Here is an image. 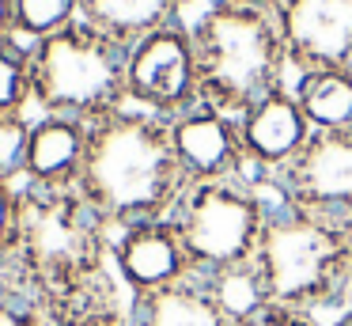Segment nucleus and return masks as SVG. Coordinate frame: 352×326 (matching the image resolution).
<instances>
[{
  "label": "nucleus",
  "mask_w": 352,
  "mask_h": 326,
  "mask_svg": "<svg viewBox=\"0 0 352 326\" xmlns=\"http://www.w3.org/2000/svg\"><path fill=\"white\" fill-rule=\"evenodd\" d=\"M254 273L276 307L329 311L352 303V224L273 201Z\"/></svg>",
  "instance_id": "obj_3"
},
{
  "label": "nucleus",
  "mask_w": 352,
  "mask_h": 326,
  "mask_svg": "<svg viewBox=\"0 0 352 326\" xmlns=\"http://www.w3.org/2000/svg\"><path fill=\"white\" fill-rule=\"evenodd\" d=\"M167 125H170V144H175L178 167H182L190 186L250 179L243 136H239V118H231V114L216 110L208 103H197L193 110L170 118Z\"/></svg>",
  "instance_id": "obj_10"
},
{
  "label": "nucleus",
  "mask_w": 352,
  "mask_h": 326,
  "mask_svg": "<svg viewBox=\"0 0 352 326\" xmlns=\"http://www.w3.org/2000/svg\"><path fill=\"white\" fill-rule=\"evenodd\" d=\"M186 27L197 53L201 103L239 118L246 106L292 83V57L276 12L208 0Z\"/></svg>",
  "instance_id": "obj_4"
},
{
  "label": "nucleus",
  "mask_w": 352,
  "mask_h": 326,
  "mask_svg": "<svg viewBox=\"0 0 352 326\" xmlns=\"http://www.w3.org/2000/svg\"><path fill=\"white\" fill-rule=\"evenodd\" d=\"M110 262L133 296H152L197 277L175 220H148V224L118 227L110 235Z\"/></svg>",
  "instance_id": "obj_9"
},
{
  "label": "nucleus",
  "mask_w": 352,
  "mask_h": 326,
  "mask_svg": "<svg viewBox=\"0 0 352 326\" xmlns=\"http://www.w3.org/2000/svg\"><path fill=\"white\" fill-rule=\"evenodd\" d=\"M276 23L292 72L352 68V0H280Z\"/></svg>",
  "instance_id": "obj_12"
},
{
  "label": "nucleus",
  "mask_w": 352,
  "mask_h": 326,
  "mask_svg": "<svg viewBox=\"0 0 352 326\" xmlns=\"http://www.w3.org/2000/svg\"><path fill=\"white\" fill-rule=\"evenodd\" d=\"M27 148H31V118L4 114L0 118V179L23 186L27 182Z\"/></svg>",
  "instance_id": "obj_20"
},
{
  "label": "nucleus",
  "mask_w": 352,
  "mask_h": 326,
  "mask_svg": "<svg viewBox=\"0 0 352 326\" xmlns=\"http://www.w3.org/2000/svg\"><path fill=\"white\" fill-rule=\"evenodd\" d=\"M239 326H326L318 315L311 311H292V307H276V303H265L258 315L243 318Z\"/></svg>",
  "instance_id": "obj_23"
},
{
  "label": "nucleus",
  "mask_w": 352,
  "mask_h": 326,
  "mask_svg": "<svg viewBox=\"0 0 352 326\" xmlns=\"http://www.w3.org/2000/svg\"><path fill=\"white\" fill-rule=\"evenodd\" d=\"M110 224L80 190L23 186L19 224L0 288L27 292L46 307L110 265Z\"/></svg>",
  "instance_id": "obj_2"
},
{
  "label": "nucleus",
  "mask_w": 352,
  "mask_h": 326,
  "mask_svg": "<svg viewBox=\"0 0 352 326\" xmlns=\"http://www.w3.org/2000/svg\"><path fill=\"white\" fill-rule=\"evenodd\" d=\"M84 0H16V38L27 45L80 23Z\"/></svg>",
  "instance_id": "obj_18"
},
{
  "label": "nucleus",
  "mask_w": 352,
  "mask_h": 326,
  "mask_svg": "<svg viewBox=\"0 0 352 326\" xmlns=\"http://www.w3.org/2000/svg\"><path fill=\"white\" fill-rule=\"evenodd\" d=\"M125 95L129 106L152 114V118H178L201 103L197 53L186 19L155 30L129 45L125 57Z\"/></svg>",
  "instance_id": "obj_7"
},
{
  "label": "nucleus",
  "mask_w": 352,
  "mask_h": 326,
  "mask_svg": "<svg viewBox=\"0 0 352 326\" xmlns=\"http://www.w3.org/2000/svg\"><path fill=\"white\" fill-rule=\"evenodd\" d=\"M34 106V68L31 45L19 38L0 42V118L4 114H27Z\"/></svg>",
  "instance_id": "obj_17"
},
{
  "label": "nucleus",
  "mask_w": 352,
  "mask_h": 326,
  "mask_svg": "<svg viewBox=\"0 0 352 326\" xmlns=\"http://www.w3.org/2000/svg\"><path fill=\"white\" fill-rule=\"evenodd\" d=\"M182 12H186V0H84L80 19L129 50L140 38L178 23Z\"/></svg>",
  "instance_id": "obj_15"
},
{
  "label": "nucleus",
  "mask_w": 352,
  "mask_h": 326,
  "mask_svg": "<svg viewBox=\"0 0 352 326\" xmlns=\"http://www.w3.org/2000/svg\"><path fill=\"white\" fill-rule=\"evenodd\" d=\"M269 209L261 182L228 179L190 186L175 209V227L182 235L197 277H216L228 269L254 265L261 235L269 224Z\"/></svg>",
  "instance_id": "obj_6"
},
{
  "label": "nucleus",
  "mask_w": 352,
  "mask_h": 326,
  "mask_svg": "<svg viewBox=\"0 0 352 326\" xmlns=\"http://www.w3.org/2000/svg\"><path fill=\"white\" fill-rule=\"evenodd\" d=\"M239 136H243L246 167H250L254 182H269L311 144L314 129L307 121L303 106H299L296 91L280 88L273 95L258 99L239 114Z\"/></svg>",
  "instance_id": "obj_11"
},
{
  "label": "nucleus",
  "mask_w": 352,
  "mask_h": 326,
  "mask_svg": "<svg viewBox=\"0 0 352 326\" xmlns=\"http://www.w3.org/2000/svg\"><path fill=\"white\" fill-rule=\"evenodd\" d=\"M16 38V0H0V42Z\"/></svg>",
  "instance_id": "obj_24"
},
{
  "label": "nucleus",
  "mask_w": 352,
  "mask_h": 326,
  "mask_svg": "<svg viewBox=\"0 0 352 326\" xmlns=\"http://www.w3.org/2000/svg\"><path fill=\"white\" fill-rule=\"evenodd\" d=\"M19 197L23 186L0 179V265L8 262L12 243H16V224H19Z\"/></svg>",
  "instance_id": "obj_22"
},
{
  "label": "nucleus",
  "mask_w": 352,
  "mask_h": 326,
  "mask_svg": "<svg viewBox=\"0 0 352 326\" xmlns=\"http://www.w3.org/2000/svg\"><path fill=\"white\" fill-rule=\"evenodd\" d=\"M91 125L57 114L31 118V148H27V182L34 190H76L87 156Z\"/></svg>",
  "instance_id": "obj_13"
},
{
  "label": "nucleus",
  "mask_w": 352,
  "mask_h": 326,
  "mask_svg": "<svg viewBox=\"0 0 352 326\" xmlns=\"http://www.w3.org/2000/svg\"><path fill=\"white\" fill-rule=\"evenodd\" d=\"M76 190L95 205L110 232L170 220L190 190L170 144V125L137 106L95 121Z\"/></svg>",
  "instance_id": "obj_1"
},
{
  "label": "nucleus",
  "mask_w": 352,
  "mask_h": 326,
  "mask_svg": "<svg viewBox=\"0 0 352 326\" xmlns=\"http://www.w3.org/2000/svg\"><path fill=\"white\" fill-rule=\"evenodd\" d=\"M292 91L314 133L352 129V68H307L292 72Z\"/></svg>",
  "instance_id": "obj_16"
},
{
  "label": "nucleus",
  "mask_w": 352,
  "mask_h": 326,
  "mask_svg": "<svg viewBox=\"0 0 352 326\" xmlns=\"http://www.w3.org/2000/svg\"><path fill=\"white\" fill-rule=\"evenodd\" d=\"M220 4H235V8H261V12H276L280 0H220Z\"/></svg>",
  "instance_id": "obj_25"
},
{
  "label": "nucleus",
  "mask_w": 352,
  "mask_h": 326,
  "mask_svg": "<svg viewBox=\"0 0 352 326\" xmlns=\"http://www.w3.org/2000/svg\"><path fill=\"white\" fill-rule=\"evenodd\" d=\"M326 326H352V303H344V307H337L333 323H326Z\"/></svg>",
  "instance_id": "obj_26"
},
{
  "label": "nucleus",
  "mask_w": 352,
  "mask_h": 326,
  "mask_svg": "<svg viewBox=\"0 0 352 326\" xmlns=\"http://www.w3.org/2000/svg\"><path fill=\"white\" fill-rule=\"evenodd\" d=\"M125 50L91 23H72L57 34L31 45L34 68V106L38 114H57L95 125L125 110Z\"/></svg>",
  "instance_id": "obj_5"
},
{
  "label": "nucleus",
  "mask_w": 352,
  "mask_h": 326,
  "mask_svg": "<svg viewBox=\"0 0 352 326\" xmlns=\"http://www.w3.org/2000/svg\"><path fill=\"white\" fill-rule=\"evenodd\" d=\"M208 288L216 292V300H220V307L228 311L231 323H243V318L258 315L261 307H265V292H261V281L258 273H254V265H243V269H228V273H216V277H205Z\"/></svg>",
  "instance_id": "obj_19"
},
{
  "label": "nucleus",
  "mask_w": 352,
  "mask_h": 326,
  "mask_svg": "<svg viewBox=\"0 0 352 326\" xmlns=\"http://www.w3.org/2000/svg\"><path fill=\"white\" fill-rule=\"evenodd\" d=\"M261 186L273 190L276 201L352 224V129L314 133L311 144Z\"/></svg>",
  "instance_id": "obj_8"
},
{
  "label": "nucleus",
  "mask_w": 352,
  "mask_h": 326,
  "mask_svg": "<svg viewBox=\"0 0 352 326\" xmlns=\"http://www.w3.org/2000/svg\"><path fill=\"white\" fill-rule=\"evenodd\" d=\"M0 326H50V315L34 296L0 288Z\"/></svg>",
  "instance_id": "obj_21"
},
{
  "label": "nucleus",
  "mask_w": 352,
  "mask_h": 326,
  "mask_svg": "<svg viewBox=\"0 0 352 326\" xmlns=\"http://www.w3.org/2000/svg\"><path fill=\"white\" fill-rule=\"evenodd\" d=\"M129 326H235V323L220 307L208 281L193 277L152 296H133Z\"/></svg>",
  "instance_id": "obj_14"
}]
</instances>
